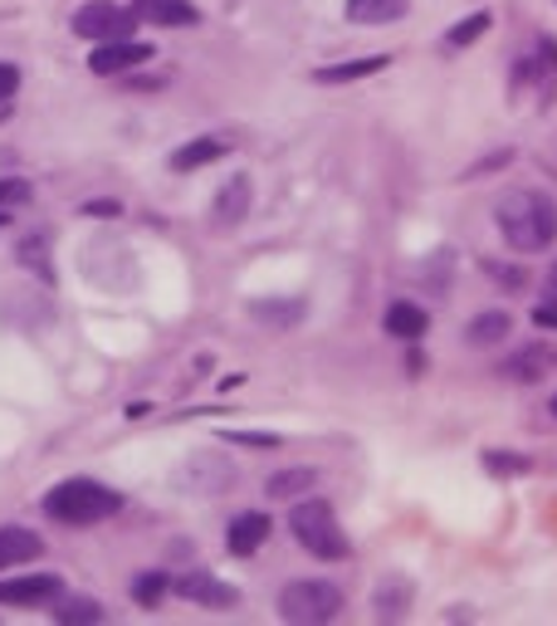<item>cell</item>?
<instances>
[{
	"label": "cell",
	"mask_w": 557,
	"mask_h": 626,
	"mask_svg": "<svg viewBox=\"0 0 557 626\" xmlns=\"http://www.w3.org/2000/svg\"><path fill=\"white\" fill-rule=\"evenodd\" d=\"M245 211H250V181L235 177L216 191V226H240Z\"/></svg>",
	"instance_id": "obj_14"
},
{
	"label": "cell",
	"mask_w": 557,
	"mask_h": 626,
	"mask_svg": "<svg viewBox=\"0 0 557 626\" xmlns=\"http://www.w3.org/2000/svg\"><path fill=\"white\" fill-rule=\"evenodd\" d=\"M494 226L509 250L518 255H538L557 240V201L548 191H509L499 206H494Z\"/></svg>",
	"instance_id": "obj_1"
},
{
	"label": "cell",
	"mask_w": 557,
	"mask_h": 626,
	"mask_svg": "<svg viewBox=\"0 0 557 626\" xmlns=\"http://www.w3.org/2000/svg\"><path fill=\"white\" fill-rule=\"evenodd\" d=\"M0 226H6V220H0Z\"/></svg>",
	"instance_id": "obj_32"
},
{
	"label": "cell",
	"mask_w": 557,
	"mask_h": 626,
	"mask_svg": "<svg viewBox=\"0 0 557 626\" xmlns=\"http://www.w3.org/2000/svg\"><path fill=\"white\" fill-rule=\"evenodd\" d=\"M411 10V0H348L352 24H391Z\"/></svg>",
	"instance_id": "obj_17"
},
{
	"label": "cell",
	"mask_w": 557,
	"mask_h": 626,
	"mask_svg": "<svg viewBox=\"0 0 557 626\" xmlns=\"http://www.w3.org/2000/svg\"><path fill=\"white\" fill-rule=\"evenodd\" d=\"M177 593L201 607H235V587L210 578V573H186V578H177Z\"/></svg>",
	"instance_id": "obj_10"
},
{
	"label": "cell",
	"mask_w": 557,
	"mask_h": 626,
	"mask_svg": "<svg viewBox=\"0 0 557 626\" xmlns=\"http://www.w3.org/2000/svg\"><path fill=\"white\" fill-rule=\"evenodd\" d=\"M314 485H318V470H308V465H294V470L269 475V480H265V495H269V499H304Z\"/></svg>",
	"instance_id": "obj_15"
},
{
	"label": "cell",
	"mask_w": 557,
	"mask_h": 626,
	"mask_svg": "<svg viewBox=\"0 0 557 626\" xmlns=\"http://www.w3.org/2000/svg\"><path fill=\"white\" fill-rule=\"evenodd\" d=\"M152 59V44H142V40H108V44H98L93 54H89V69L93 73H128V69H138Z\"/></svg>",
	"instance_id": "obj_8"
},
{
	"label": "cell",
	"mask_w": 557,
	"mask_h": 626,
	"mask_svg": "<svg viewBox=\"0 0 557 626\" xmlns=\"http://www.w3.org/2000/svg\"><path fill=\"white\" fill-rule=\"evenodd\" d=\"M20 89V69L16 64H0V98H10Z\"/></svg>",
	"instance_id": "obj_27"
},
{
	"label": "cell",
	"mask_w": 557,
	"mask_h": 626,
	"mask_svg": "<svg viewBox=\"0 0 557 626\" xmlns=\"http://www.w3.org/2000/svg\"><path fill=\"white\" fill-rule=\"evenodd\" d=\"M534 324H538V328H557V304H538Z\"/></svg>",
	"instance_id": "obj_28"
},
{
	"label": "cell",
	"mask_w": 557,
	"mask_h": 626,
	"mask_svg": "<svg viewBox=\"0 0 557 626\" xmlns=\"http://www.w3.org/2000/svg\"><path fill=\"white\" fill-rule=\"evenodd\" d=\"M289 529L314 558H328V563L348 558V534L338 529V514H332L328 499H308L304 495L299 505H294V514H289Z\"/></svg>",
	"instance_id": "obj_3"
},
{
	"label": "cell",
	"mask_w": 557,
	"mask_h": 626,
	"mask_svg": "<svg viewBox=\"0 0 557 626\" xmlns=\"http://www.w3.org/2000/svg\"><path fill=\"white\" fill-rule=\"evenodd\" d=\"M485 30H489V16H485V10H475V16H469V20L450 24V34H445V44H450V49H465V44H475Z\"/></svg>",
	"instance_id": "obj_23"
},
{
	"label": "cell",
	"mask_w": 557,
	"mask_h": 626,
	"mask_svg": "<svg viewBox=\"0 0 557 626\" xmlns=\"http://www.w3.org/2000/svg\"><path fill=\"white\" fill-rule=\"evenodd\" d=\"M524 83H538L543 103L557 98V34H538L534 59H524V64L514 69V89H524Z\"/></svg>",
	"instance_id": "obj_6"
},
{
	"label": "cell",
	"mask_w": 557,
	"mask_h": 626,
	"mask_svg": "<svg viewBox=\"0 0 557 626\" xmlns=\"http://www.w3.org/2000/svg\"><path fill=\"white\" fill-rule=\"evenodd\" d=\"M64 593V578L54 573H34V578H6L0 583V603L6 607H49Z\"/></svg>",
	"instance_id": "obj_7"
},
{
	"label": "cell",
	"mask_w": 557,
	"mask_h": 626,
	"mask_svg": "<svg viewBox=\"0 0 557 626\" xmlns=\"http://www.w3.org/2000/svg\"><path fill=\"white\" fill-rule=\"evenodd\" d=\"M40 554H44L40 534H30V529H0V573L16 568V563L40 558Z\"/></svg>",
	"instance_id": "obj_13"
},
{
	"label": "cell",
	"mask_w": 557,
	"mask_h": 626,
	"mask_svg": "<svg viewBox=\"0 0 557 626\" xmlns=\"http://www.w3.org/2000/svg\"><path fill=\"white\" fill-rule=\"evenodd\" d=\"M509 314L504 309H485L479 318H469V328H465V342H475V348H494V342H504L509 338Z\"/></svg>",
	"instance_id": "obj_18"
},
{
	"label": "cell",
	"mask_w": 557,
	"mask_h": 626,
	"mask_svg": "<svg viewBox=\"0 0 557 626\" xmlns=\"http://www.w3.org/2000/svg\"><path fill=\"white\" fill-rule=\"evenodd\" d=\"M269 538V514H240V519H230V529H226V544H230V554L235 558H250L259 544Z\"/></svg>",
	"instance_id": "obj_11"
},
{
	"label": "cell",
	"mask_w": 557,
	"mask_h": 626,
	"mask_svg": "<svg viewBox=\"0 0 557 626\" xmlns=\"http://www.w3.org/2000/svg\"><path fill=\"white\" fill-rule=\"evenodd\" d=\"M342 607V593L324 578H299L279 593V617L294 622V626H318V622H332Z\"/></svg>",
	"instance_id": "obj_4"
},
{
	"label": "cell",
	"mask_w": 557,
	"mask_h": 626,
	"mask_svg": "<svg viewBox=\"0 0 557 626\" xmlns=\"http://www.w3.org/2000/svg\"><path fill=\"white\" fill-rule=\"evenodd\" d=\"M391 59L387 54H371V59H348V64H328L314 73V83H352V79H367V73H381Z\"/></svg>",
	"instance_id": "obj_19"
},
{
	"label": "cell",
	"mask_w": 557,
	"mask_h": 626,
	"mask_svg": "<svg viewBox=\"0 0 557 626\" xmlns=\"http://www.w3.org/2000/svg\"><path fill=\"white\" fill-rule=\"evenodd\" d=\"M553 416H557V391H553Z\"/></svg>",
	"instance_id": "obj_30"
},
{
	"label": "cell",
	"mask_w": 557,
	"mask_h": 626,
	"mask_svg": "<svg viewBox=\"0 0 557 626\" xmlns=\"http://www.w3.org/2000/svg\"><path fill=\"white\" fill-rule=\"evenodd\" d=\"M89 211H93V216H118V201H93Z\"/></svg>",
	"instance_id": "obj_29"
},
{
	"label": "cell",
	"mask_w": 557,
	"mask_h": 626,
	"mask_svg": "<svg viewBox=\"0 0 557 626\" xmlns=\"http://www.w3.org/2000/svg\"><path fill=\"white\" fill-rule=\"evenodd\" d=\"M132 30H138V10H122L113 0H89V6L73 16V34H79V40H93V44L132 40Z\"/></svg>",
	"instance_id": "obj_5"
},
{
	"label": "cell",
	"mask_w": 557,
	"mask_h": 626,
	"mask_svg": "<svg viewBox=\"0 0 557 626\" xmlns=\"http://www.w3.org/2000/svg\"><path fill=\"white\" fill-rule=\"evenodd\" d=\"M167 573H138V583H132V597H138V607H157L167 597Z\"/></svg>",
	"instance_id": "obj_24"
},
{
	"label": "cell",
	"mask_w": 557,
	"mask_h": 626,
	"mask_svg": "<svg viewBox=\"0 0 557 626\" xmlns=\"http://www.w3.org/2000/svg\"><path fill=\"white\" fill-rule=\"evenodd\" d=\"M138 20H147V24H196L201 16H196L191 0H138Z\"/></svg>",
	"instance_id": "obj_16"
},
{
	"label": "cell",
	"mask_w": 557,
	"mask_h": 626,
	"mask_svg": "<svg viewBox=\"0 0 557 626\" xmlns=\"http://www.w3.org/2000/svg\"><path fill=\"white\" fill-rule=\"evenodd\" d=\"M299 314H304L299 299H289V304H255L259 324H299Z\"/></svg>",
	"instance_id": "obj_25"
},
{
	"label": "cell",
	"mask_w": 557,
	"mask_h": 626,
	"mask_svg": "<svg viewBox=\"0 0 557 626\" xmlns=\"http://www.w3.org/2000/svg\"><path fill=\"white\" fill-rule=\"evenodd\" d=\"M122 509V495L98 480H64L44 495V514L54 524H69V529H83V524H98V519H113Z\"/></svg>",
	"instance_id": "obj_2"
},
{
	"label": "cell",
	"mask_w": 557,
	"mask_h": 626,
	"mask_svg": "<svg viewBox=\"0 0 557 626\" xmlns=\"http://www.w3.org/2000/svg\"><path fill=\"white\" fill-rule=\"evenodd\" d=\"M485 470L489 475H528L534 470V460L518 456V450H485Z\"/></svg>",
	"instance_id": "obj_22"
},
{
	"label": "cell",
	"mask_w": 557,
	"mask_h": 626,
	"mask_svg": "<svg viewBox=\"0 0 557 626\" xmlns=\"http://www.w3.org/2000/svg\"><path fill=\"white\" fill-rule=\"evenodd\" d=\"M54 622H64V626H83V622H103V607L98 603H89V597H64L59 593L54 603Z\"/></svg>",
	"instance_id": "obj_21"
},
{
	"label": "cell",
	"mask_w": 557,
	"mask_h": 626,
	"mask_svg": "<svg viewBox=\"0 0 557 626\" xmlns=\"http://www.w3.org/2000/svg\"><path fill=\"white\" fill-rule=\"evenodd\" d=\"M216 157H226V142H216V138H196V142H186L171 152V171H196V167H210Z\"/></svg>",
	"instance_id": "obj_20"
},
{
	"label": "cell",
	"mask_w": 557,
	"mask_h": 626,
	"mask_svg": "<svg viewBox=\"0 0 557 626\" xmlns=\"http://www.w3.org/2000/svg\"><path fill=\"white\" fill-rule=\"evenodd\" d=\"M381 324H387V334H391V338L416 342V338L430 328V314L420 309V304H411V299H396L391 309H387V318H381Z\"/></svg>",
	"instance_id": "obj_12"
},
{
	"label": "cell",
	"mask_w": 557,
	"mask_h": 626,
	"mask_svg": "<svg viewBox=\"0 0 557 626\" xmlns=\"http://www.w3.org/2000/svg\"><path fill=\"white\" fill-rule=\"evenodd\" d=\"M20 201H30V181L6 177V181H0V206H20Z\"/></svg>",
	"instance_id": "obj_26"
},
{
	"label": "cell",
	"mask_w": 557,
	"mask_h": 626,
	"mask_svg": "<svg viewBox=\"0 0 557 626\" xmlns=\"http://www.w3.org/2000/svg\"><path fill=\"white\" fill-rule=\"evenodd\" d=\"M553 285H557V265H553Z\"/></svg>",
	"instance_id": "obj_31"
},
{
	"label": "cell",
	"mask_w": 557,
	"mask_h": 626,
	"mask_svg": "<svg viewBox=\"0 0 557 626\" xmlns=\"http://www.w3.org/2000/svg\"><path fill=\"white\" fill-rule=\"evenodd\" d=\"M557 367V352L548 348V342H528V348H518L509 362H504V377H514V382H543V377H548Z\"/></svg>",
	"instance_id": "obj_9"
}]
</instances>
